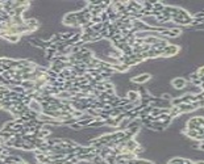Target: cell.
<instances>
[{
    "label": "cell",
    "mask_w": 204,
    "mask_h": 164,
    "mask_svg": "<svg viewBox=\"0 0 204 164\" xmlns=\"http://www.w3.org/2000/svg\"><path fill=\"white\" fill-rule=\"evenodd\" d=\"M167 164H184V158H182V156H174V158L169 159Z\"/></svg>",
    "instance_id": "cell-9"
},
{
    "label": "cell",
    "mask_w": 204,
    "mask_h": 164,
    "mask_svg": "<svg viewBox=\"0 0 204 164\" xmlns=\"http://www.w3.org/2000/svg\"><path fill=\"white\" fill-rule=\"evenodd\" d=\"M69 127H70L71 130H75V131H79V130H82V129H83V127L79 125L78 122H76V123H72V125H71V126H69Z\"/></svg>",
    "instance_id": "cell-10"
},
{
    "label": "cell",
    "mask_w": 204,
    "mask_h": 164,
    "mask_svg": "<svg viewBox=\"0 0 204 164\" xmlns=\"http://www.w3.org/2000/svg\"><path fill=\"white\" fill-rule=\"evenodd\" d=\"M187 83H188V80L184 78H180V76L171 80V85H173V88L175 91H183L186 88V85H187Z\"/></svg>",
    "instance_id": "cell-2"
},
{
    "label": "cell",
    "mask_w": 204,
    "mask_h": 164,
    "mask_svg": "<svg viewBox=\"0 0 204 164\" xmlns=\"http://www.w3.org/2000/svg\"><path fill=\"white\" fill-rule=\"evenodd\" d=\"M25 25H27V26L29 28V30L30 32H34L36 29L38 28V21L36 20V19H27L25 20Z\"/></svg>",
    "instance_id": "cell-6"
},
{
    "label": "cell",
    "mask_w": 204,
    "mask_h": 164,
    "mask_svg": "<svg viewBox=\"0 0 204 164\" xmlns=\"http://www.w3.org/2000/svg\"><path fill=\"white\" fill-rule=\"evenodd\" d=\"M76 21H78V19H76V16H75V12H69L66 16L63 17V24H66V25L76 26Z\"/></svg>",
    "instance_id": "cell-4"
},
{
    "label": "cell",
    "mask_w": 204,
    "mask_h": 164,
    "mask_svg": "<svg viewBox=\"0 0 204 164\" xmlns=\"http://www.w3.org/2000/svg\"><path fill=\"white\" fill-rule=\"evenodd\" d=\"M100 20H101V23H105V21H109L108 20V14H107V12H101L100 13Z\"/></svg>",
    "instance_id": "cell-11"
},
{
    "label": "cell",
    "mask_w": 204,
    "mask_h": 164,
    "mask_svg": "<svg viewBox=\"0 0 204 164\" xmlns=\"http://www.w3.org/2000/svg\"><path fill=\"white\" fill-rule=\"evenodd\" d=\"M20 164H28L27 162H23V163H20Z\"/></svg>",
    "instance_id": "cell-14"
},
{
    "label": "cell",
    "mask_w": 204,
    "mask_h": 164,
    "mask_svg": "<svg viewBox=\"0 0 204 164\" xmlns=\"http://www.w3.org/2000/svg\"><path fill=\"white\" fill-rule=\"evenodd\" d=\"M180 51V47L178 45H174V43H169L165 49L162 50V57L163 58H171V57H175L178 53Z\"/></svg>",
    "instance_id": "cell-1"
},
{
    "label": "cell",
    "mask_w": 204,
    "mask_h": 164,
    "mask_svg": "<svg viewBox=\"0 0 204 164\" xmlns=\"http://www.w3.org/2000/svg\"><path fill=\"white\" fill-rule=\"evenodd\" d=\"M125 97L128 98L130 103H137V101L141 100L140 93H138L137 91H128V92H126V94H125Z\"/></svg>",
    "instance_id": "cell-5"
},
{
    "label": "cell",
    "mask_w": 204,
    "mask_h": 164,
    "mask_svg": "<svg viewBox=\"0 0 204 164\" xmlns=\"http://www.w3.org/2000/svg\"><path fill=\"white\" fill-rule=\"evenodd\" d=\"M195 162L194 160H191V159H187V158H184V164H194Z\"/></svg>",
    "instance_id": "cell-13"
},
{
    "label": "cell",
    "mask_w": 204,
    "mask_h": 164,
    "mask_svg": "<svg viewBox=\"0 0 204 164\" xmlns=\"http://www.w3.org/2000/svg\"><path fill=\"white\" fill-rule=\"evenodd\" d=\"M198 72H199V76H203L204 75V66H202V67L199 68Z\"/></svg>",
    "instance_id": "cell-12"
},
{
    "label": "cell",
    "mask_w": 204,
    "mask_h": 164,
    "mask_svg": "<svg viewBox=\"0 0 204 164\" xmlns=\"http://www.w3.org/2000/svg\"><path fill=\"white\" fill-rule=\"evenodd\" d=\"M29 109H30V110H33V112H36V113H38V114H41V113H42L41 104H40L38 101H36V100H32L30 101V104H29Z\"/></svg>",
    "instance_id": "cell-7"
},
{
    "label": "cell",
    "mask_w": 204,
    "mask_h": 164,
    "mask_svg": "<svg viewBox=\"0 0 204 164\" xmlns=\"http://www.w3.org/2000/svg\"><path fill=\"white\" fill-rule=\"evenodd\" d=\"M151 79V75L149 72H142V74L137 75V76H133L132 78V83H137V84H145L148 83L149 80Z\"/></svg>",
    "instance_id": "cell-3"
},
{
    "label": "cell",
    "mask_w": 204,
    "mask_h": 164,
    "mask_svg": "<svg viewBox=\"0 0 204 164\" xmlns=\"http://www.w3.org/2000/svg\"><path fill=\"white\" fill-rule=\"evenodd\" d=\"M163 9H165V3L163 2H153V11L154 12L161 13Z\"/></svg>",
    "instance_id": "cell-8"
}]
</instances>
